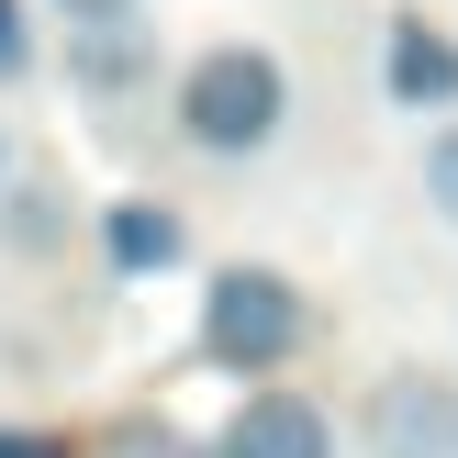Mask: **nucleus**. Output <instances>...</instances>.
<instances>
[{"mask_svg": "<svg viewBox=\"0 0 458 458\" xmlns=\"http://www.w3.org/2000/svg\"><path fill=\"white\" fill-rule=\"evenodd\" d=\"M168 123H179L191 157L246 168V157H268L280 123H291V67L268 56V45H201V56H179V79H168Z\"/></svg>", "mask_w": 458, "mask_h": 458, "instance_id": "f257e3e1", "label": "nucleus"}, {"mask_svg": "<svg viewBox=\"0 0 458 458\" xmlns=\"http://www.w3.org/2000/svg\"><path fill=\"white\" fill-rule=\"evenodd\" d=\"M302 335H313V302L280 280V268H213V280H201V313H191V358L201 369L268 380V369L302 358Z\"/></svg>", "mask_w": 458, "mask_h": 458, "instance_id": "f03ea898", "label": "nucleus"}, {"mask_svg": "<svg viewBox=\"0 0 458 458\" xmlns=\"http://www.w3.org/2000/svg\"><path fill=\"white\" fill-rule=\"evenodd\" d=\"M358 437H369V458H458V380H447V369H392V380H369Z\"/></svg>", "mask_w": 458, "mask_h": 458, "instance_id": "7ed1b4c3", "label": "nucleus"}, {"mask_svg": "<svg viewBox=\"0 0 458 458\" xmlns=\"http://www.w3.org/2000/svg\"><path fill=\"white\" fill-rule=\"evenodd\" d=\"M201 458H335V425L313 392H246Z\"/></svg>", "mask_w": 458, "mask_h": 458, "instance_id": "20e7f679", "label": "nucleus"}, {"mask_svg": "<svg viewBox=\"0 0 458 458\" xmlns=\"http://www.w3.org/2000/svg\"><path fill=\"white\" fill-rule=\"evenodd\" d=\"M89 246H101L112 280H168V268L191 258V224H179L157 191H123V201H101V213H89Z\"/></svg>", "mask_w": 458, "mask_h": 458, "instance_id": "39448f33", "label": "nucleus"}, {"mask_svg": "<svg viewBox=\"0 0 458 458\" xmlns=\"http://www.w3.org/2000/svg\"><path fill=\"white\" fill-rule=\"evenodd\" d=\"M67 235H79V201H67V179L22 157V168L0 179V258H12V268H45V258H67Z\"/></svg>", "mask_w": 458, "mask_h": 458, "instance_id": "423d86ee", "label": "nucleus"}, {"mask_svg": "<svg viewBox=\"0 0 458 458\" xmlns=\"http://www.w3.org/2000/svg\"><path fill=\"white\" fill-rule=\"evenodd\" d=\"M146 79H157L146 12H123V22H67V89H79V101H134Z\"/></svg>", "mask_w": 458, "mask_h": 458, "instance_id": "0eeeda50", "label": "nucleus"}, {"mask_svg": "<svg viewBox=\"0 0 458 458\" xmlns=\"http://www.w3.org/2000/svg\"><path fill=\"white\" fill-rule=\"evenodd\" d=\"M380 89H392L403 112H447L458 101V45L437 22H392V56H380Z\"/></svg>", "mask_w": 458, "mask_h": 458, "instance_id": "6e6552de", "label": "nucleus"}, {"mask_svg": "<svg viewBox=\"0 0 458 458\" xmlns=\"http://www.w3.org/2000/svg\"><path fill=\"white\" fill-rule=\"evenodd\" d=\"M45 67V34H34V0H0V89H22Z\"/></svg>", "mask_w": 458, "mask_h": 458, "instance_id": "1a4fd4ad", "label": "nucleus"}, {"mask_svg": "<svg viewBox=\"0 0 458 458\" xmlns=\"http://www.w3.org/2000/svg\"><path fill=\"white\" fill-rule=\"evenodd\" d=\"M425 213H437V224H458V123H437V134H425Z\"/></svg>", "mask_w": 458, "mask_h": 458, "instance_id": "9d476101", "label": "nucleus"}, {"mask_svg": "<svg viewBox=\"0 0 458 458\" xmlns=\"http://www.w3.org/2000/svg\"><path fill=\"white\" fill-rule=\"evenodd\" d=\"M0 458H79V447L45 437V425H0Z\"/></svg>", "mask_w": 458, "mask_h": 458, "instance_id": "9b49d317", "label": "nucleus"}, {"mask_svg": "<svg viewBox=\"0 0 458 458\" xmlns=\"http://www.w3.org/2000/svg\"><path fill=\"white\" fill-rule=\"evenodd\" d=\"M56 22H123V12H146V0H45Z\"/></svg>", "mask_w": 458, "mask_h": 458, "instance_id": "f8f14e48", "label": "nucleus"}, {"mask_svg": "<svg viewBox=\"0 0 458 458\" xmlns=\"http://www.w3.org/2000/svg\"><path fill=\"white\" fill-rule=\"evenodd\" d=\"M12 168H22V134H12V123H0V179H12Z\"/></svg>", "mask_w": 458, "mask_h": 458, "instance_id": "ddd939ff", "label": "nucleus"}]
</instances>
